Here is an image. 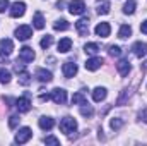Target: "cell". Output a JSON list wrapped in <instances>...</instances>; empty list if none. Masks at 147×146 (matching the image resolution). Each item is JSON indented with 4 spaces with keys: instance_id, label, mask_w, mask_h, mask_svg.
<instances>
[{
    "instance_id": "29",
    "label": "cell",
    "mask_w": 147,
    "mask_h": 146,
    "mask_svg": "<svg viewBox=\"0 0 147 146\" xmlns=\"http://www.w3.org/2000/svg\"><path fill=\"white\" fill-rule=\"evenodd\" d=\"M121 126H123V119H120V117H113L110 120V127L113 131H118Z\"/></svg>"
},
{
    "instance_id": "14",
    "label": "cell",
    "mask_w": 147,
    "mask_h": 146,
    "mask_svg": "<svg viewBox=\"0 0 147 146\" xmlns=\"http://www.w3.org/2000/svg\"><path fill=\"white\" fill-rule=\"evenodd\" d=\"M62 72H63L65 77H74V76L77 74V64H74V62H65L63 67H62Z\"/></svg>"
},
{
    "instance_id": "34",
    "label": "cell",
    "mask_w": 147,
    "mask_h": 146,
    "mask_svg": "<svg viewBox=\"0 0 147 146\" xmlns=\"http://www.w3.org/2000/svg\"><path fill=\"white\" fill-rule=\"evenodd\" d=\"M19 120H21V119H19V115H10V117H9V127H10V129L17 127Z\"/></svg>"
},
{
    "instance_id": "24",
    "label": "cell",
    "mask_w": 147,
    "mask_h": 146,
    "mask_svg": "<svg viewBox=\"0 0 147 146\" xmlns=\"http://www.w3.org/2000/svg\"><path fill=\"white\" fill-rule=\"evenodd\" d=\"M110 12V2L108 0H101L99 3H98V14H108Z\"/></svg>"
},
{
    "instance_id": "8",
    "label": "cell",
    "mask_w": 147,
    "mask_h": 146,
    "mask_svg": "<svg viewBox=\"0 0 147 146\" xmlns=\"http://www.w3.org/2000/svg\"><path fill=\"white\" fill-rule=\"evenodd\" d=\"M75 29L80 36H87L89 35V17H82L75 23Z\"/></svg>"
},
{
    "instance_id": "2",
    "label": "cell",
    "mask_w": 147,
    "mask_h": 146,
    "mask_svg": "<svg viewBox=\"0 0 147 146\" xmlns=\"http://www.w3.org/2000/svg\"><path fill=\"white\" fill-rule=\"evenodd\" d=\"M69 12L72 16H80L86 12V2L84 0H72L69 3Z\"/></svg>"
},
{
    "instance_id": "21",
    "label": "cell",
    "mask_w": 147,
    "mask_h": 146,
    "mask_svg": "<svg viewBox=\"0 0 147 146\" xmlns=\"http://www.w3.org/2000/svg\"><path fill=\"white\" fill-rule=\"evenodd\" d=\"M84 103H87V98L84 96L82 91H77L72 96V105H84Z\"/></svg>"
},
{
    "instance_id": "37",
    "label": "cell",
    "mask_w": 147,
    "mask_h": 146,
    "mask_svg": "<svg viewBox=\"0 0 147 146\" xmlns=\"http://www.w3.org/2000/svg\"><path fill=\"white\" fill-rule=\"evenodd\" d=\"M7 7H9V0H0V14L5 12Z\"/></svg>"
},
{
    "instance_id": "31",
    "label": "cell",
    "mask_w": 147,
    "mask_h": 146,
    "mask_svg": "<svg viewBox=\"0 0 147 146\" xmlns=\"http://www.w3.org/2000/svg\"><path fill=\"white\" fill-rule=\"evenodd\" d=\"M39 45H41V48H50L51 45H53V36H50V35H46V36L43 38L41 41H39Z\"/></svg>"
},
{
    "instance_id": "3",
    "label": "cell",
    "mask_w": 147,
    "mask_h": 146,
    "mask_svg": "<svg viewBox=\"0 0 147 146\" xmlns=\"http://www.w3.org/2000/svg\"><path fill=\"white\" fill-rule=\"evenodd\" d=\"M31 138H33V131H31L29 127H22V129H19V132L16 134V143H17V145H24V143H28Z\"/></svg>"
},
{
    "instance_id": "30",
    "label": "cell",
    "mask_w": 147,
    "mask_h": 146,
    "mask_svg": "<svg viewBox=\"0 0 147 146\" xmlns=\"http://www.w3.org/2000/svg\"><path fill=\"white\" fill-rule=\"evenodd\" d=\"M0 83H3V84L10 83V72L3 67H0Z\"/></svg>"
},
{
    "instance_id": "7",
    "label": "cell",
    "mask_w": 147,
    "mask_h": 146,
    "mask_svg": "<svg viewBox=\"0 0 147 146\" xmlns=\"http://www.w3.org/2000/svg\"><path fill=\"white\" fill-rule=\"evenodd\" d=\"M34 50L31 48V46H22L21 50H19V60L21 62H33L34 60Z\"/></svg>"
},
{
    "instance_id": "18",
    "label": "cell",
    "mask_w": 147,
    "mask_h": 146,
    "mask_svg": "<svg viewBox=\"0 0 147 146\" xmlns=\"http://www.w3.org/2000/svg\"><path fill=\"white\" fill-rule=\"evenodd\" d=\"M70 48H72V40L70 38H62L58 41V52L60 53H67Z\"/></svg>"
},
{
    "instance_id": "32",
    "label": "cell",
    "mask_w": 147,
    "mask_h": 146,
    "mask_svg": "<svg viewBox=\"0 0 147 146\" xmlns=\"http://www.w3.org/2000/svg\"><path fill=\"white\" fill-rule=\"evenodd\" d=\"M19 83H21L22 86H28V84L31 83V76H29V72H26V71H24V72L19 74Z\"/></svg>"
},
{
    "instance_id": "15",
    "label": "cell",
    "mask_w": 147,
    "mask_h": 146,
    "mask_svg": "<svg viewBox=\"0 0 147 146\" xmlns=\"http://www.w3.org/2000/svg\"><path fill=\"white\" fill-rule=\"evenodd\" d=\"M116 69H118V72H120V76H128V72H130V69H132V65H130V62L127 60V59H121L118 64H116Z\"/></svg>"
},
{
    "instance_id": "13",
    "label": "cell",
    "mask_w": 147,
    "mask_h": 146,
    "mask_svg": "<svg viewBox=\"0 0 147 146\" xmlns=\"http://www.w3.org/2000/svg\"><path fill=\"white\" fill-rule=\"evenodd\" d=\"M96 35L98 36H101V38H108L110 36V33H111V26L108 24V23H99L98 26H96Z\"/></svg>"
},
{
    "instance_id": "11",
    "label": "cell",
    "mask_w": 147,
    "mask_h": 146,
    "mask_svg": "<svg viewBox=\"0 0 147 146\" xmlns=\"http://www.w3.org/2000/svg\"><path fill=\"white\" fill-rule=\"evenodd\" d=\"M103 64H105V60H103L101 57H92V59H87L84 65H86L87 71H98Z\"/></svg>"
},
{
    "instance_id": "5",
    "label": "cell",
    "mask_w": 147,
    "mask_h": 146,
    "mask_svg": "<svg viewBox=\"0 0 147 146\" xmlns=\"http://www.w3.org/2000/svg\"><path fill=\"white\" fill-rule=\"evenodd\" d=\"M31 36H33V29L28 24H22V26H19L16 29V38L21 40V41H26V40H29Z\"/></svg>"
},
{
    "instance_id": "22",
    "label": "cell",
    "mask_w": 147,
    "mask_h": 146,
    "mask_svg": "<svg viewBox=\"0 0 147 146\" xmlns=\"http://www.w3.org/2000/svg\"><path fill=\"white\" fill-rule=\"evenodd\" d=\"M53 28H55V31H65V29L70 28V24H69L67 19H58V21L53 24Z\"/></svg>"
},
{
    "instance_id": "38",
    "label": "cell",
    "mask_w": 147,
    "mask_h": 146,
    "mask_svg": "<svg viewBox=\"0 0 147 146\" xmlns=\"http://www.w3.org/2000/svg\"><path fill=\"white\" fill-rule=\"evenodd\" d=\"M139 119H140V120H144V122H147V108H144L140 113H139Z\"/></svg>"
},
{
    "instance_id": "20",
    "label": "cell",
    "mask_w": 147,
    "mask_h": 146,
    "mask_svg": "<svg viewBox=\"0 0 147 146\" xmlns=\"http://www.w3.org/2000/svg\"><path fill=\"white\" fill-rule=\"evenodd\" d=\"M33 26H34L36 29H43V28H45V17H43L41 12H36V14H34V17H33Z\"/></svg>"
},
{
    "instance_id": "27",
    "label": "cell",
    "mask_w": 147,
    "mask_h": 146,
    "mask_svg": "<svg viewBox=\"0 0 147 146\" xmlns=\"http://www.w3.org/2000/svg\"><path fill=\"white\" fill-rule=\"evenodd\" d=\"M135 7H137L135 0H128V2L123 5V12H125V14H134V12H135Z\"/></svg>"
},
{
    "instance_id": "17",
    "label": "cell",
    "mask_w": 147,
    "mask_h": 146,
    "mask_svg": "<svg viewBox=\"0 0 147 146\" xmlns=\"http://www.w3.org/2000/svg\"><path fill=\"white\" fill-rule=\"evenodd\" d=\"M106 95H108V91H106V88H101V86H98L94 91H92V100L94 102H103L105 98H106Z\"/></svg>"
},
{
    "instance_id": "35",
    "label": "cell",
    "mask_w": 147,
    "mask_h": 146,
    "mask_svg": "<svg viewBox=\"0 0 147 146\" xmlns=\"http://www.w3.org/2000/svg\"><path fill=\"white\" fill-rule=\"evenodd\" d=\"M14 71H16L17 74L24 72V71H26V65H24V64H19V60H17V62L14 64Z\"/></svg>"
},
{
    "instance_id": "6",
    "label": "cell",
    "mask_w": 147,
    "mask_h": 146,
    "mask_svg": "<svg viewBox=\"0 0 147 146\" xmlns=\"http://www.w3.org/2000/svg\"><path fill=\"white\" fill-rule=\"evenodd\" d=\"M50 96H51V100H53L57 105H63V103L67 102V91L62 89V88H55Z\"/></svg>"
},
{
    "instance_id": "33",
    "label": "cell",
    "mask_w": 147,
    "mask_h": 146,
    "mask_svg": "<svg viewBox=\"0 0 147 146\" xmlns=\"http://www.w3.org/2000/svg\"><path fill=\"white\" fill-rule=\"evenodd\" d=\"M110 55L111 57H120L121 55V48L118 45H111L110 46Z\"/></svg>"
},
{
    "instance_id": "4",
    "label": "cell",
    "mask_w": 147,
    "mask_h": 146,
    "mask_svg": "<svg viewBox=\"0 0 147 146\" xmlns=\"http://www.w3.org/2000/svg\"><path fill=\"white\" fill-rule=\"evenodd\" d=\"M12 50H14L12 40L2 38V40H0V57H2V59H3V57H9V55L12 53Z\"/></svg>"
},
{
    "instance_id": "16",
    "label": "cell",
    "mask_w": 147,
    "mask_h": 146,
    "mask_svg": "<svg viewBox=\"0 0 147 146\" xmlns=\"http://www.w3.org/2000/svg\"><path fill=\"white\" fill-rule=\"evenodd\" d=\"M34 76H36V79L39 83H50L53 79V74L50 72V71H46V69H38Z\"/></svg>"
},
{
    "instance_id": "10",
    "label": "cell",
    "mask_w": 147,
    "mask_h": 146,
    "mask_svg": "<svg viewBox=\"0 0 147 146\" xmlns=\"http://www.w3.org/2000/svg\"><path fill=\"white\" fill-rule=\"evenodd\" d=\"M16 108L19 110V113H26L31 110V100L28 96H22V98H17L16 100Z\"/></svg>"
},
{
    "instance_id": "9",
    "label": "cell",
    "mask_w": 147,
    "mask_h": 146,
    "mask_svg": "<svg viewBox=\"0 0 147 146\" xmlns=\"http://www.w3.org/2000/svg\"><path fill=\"white\" fill-rule=\"evenodd\" d=\"M26 12V3L24 2H14L10 7V17H22Z\"/></svg>"
},
{
    "instance_id": "23",
    "label": "cell",
    "mask_w": 147,
    "mask_h": 146,
    "mask_svg": "<svg viewBox=\"0 0 147 146\" xmlns=\"http://www.w3.org/2000/svg\"><path fill=\"white\" fill-rule=\"evenodd\" d=\"M84 52H86L87 55H96V53L99 52V45H98V43H87V45L84 46Z\"/></svg>"
},
{
    "instance_id": "12",
    "label": "cell",
    "mask_w": 147,
    "mask_h": 146,
    "mask_svg": "<svg viewBox=\"0 0 147 146\" xmlns=\"http://www.w3.org/2000/svg\"><path fill=\"white\" fill-rule=\"evenodd\" d=\"M132 53H134L135 57H139V59L146 57L147 55V43H142V41L134 43V46H132Z\"/></svg>"
},
{
    "instance_id": "25",
    "label": "cell",
    "mask_w": 147,
    "mask_h": 146,
    "mask_svg": "<svg viewBox=\"0 0 147 146\" xmlns=\"http://www.w3.org/2000/svg\"><path fill=\"white\" fill-rule=\"evenodd\" d=\"M130 35H132V28H130L128 24H123V26L120 28V31H118V38H121V40L128 38Z\"/></svg>"
},
{
    "instance_id": "19",
    "label": "cell",
    "mask_w": 147,
    "mask_h": 146,
    "mask_svg": "<svg viewBox=\"0 0 147 146\" xmlns=\"http://www.w3.org/2000/svg\"><path fill=\"white\" fill-rule=\"evenodd\" d=\"M53 126H55V120L51 117H41L39 119V127L43 131H50V129H53Z\"/></svg>"
},
{
    "instance_id": "39",
    "label": "cell",
    "mask_w": 147,
    "mask_h": 146,
    "mask_svg": "<svg viewBox=\"0 0 147 146\" xmlns=\"http://www.w3.org/2000/svg\"><path fill=\"white\" fill-rule=\"evenodd\" d=\"M140 31H142L144 35H147V19L142 23V24H140Z\"/></svg>"
},
{
    "instance_id": "1",
    "label": "cell",
    "mask_w": 147,
    "mask_h": 146,
    "mask_svg": "<svg viewBox=\"0 0 147 146\" xmlns=\"http://www.w3.org/2000/svg\"><path fill=\"white\" fill-rule=\"evenodd\" d=\"M60 129H62L63 134L70 136L72 132L77 131V122H75V119H72V117H63V119L60 120Z\"/></svg>"
},
{
    "instance_id": "28",
    "label": "cell",
    "mask_w": 147,
    "mask_h": 146,
    "mask_svg": "<svg viewBox=\"0 0 147 146\" xmlns=\"http://www.w3.org/2000/svg\"><path fill=\"white\" fill-rule=\"evenodd\" d=\"M128 96H130V89H123L121 93H120V96H118V100H116V105H125V102L128 100Z\"/></svg>"
},
{
    "instance_id": "26",
    "label": "cell",
    "mask_w": 147,
    "mask_h": 146,
    "mask_svg": "<svg viewBox=\"0 0 147 146\" xmlns=\"http://www.w3.org/2000/svg\"><path fill=\"white\" fill-rule=\"evenodd\" d=\"M80 113H82L84 117H92V115H94V108H92L89 103H84V105H80Z\"/></svg>"
},
{
    "instance_id": "36",
    "label": "cell",
    "mask_w": 147,
    "mask_h": 146,
    "mask_svg": "<svg viewBox=\"0 0 147 146\" xmlns=\"http://www.w3.org/2000/svg\"><path fill=\"white\" fill-rule=\"evenodd\" d=\"M45 143H46V145H60V141H58L57 138H53V136L45 138Z\"/></svg>"
},
{
    "instance_id": "40",
    "label": "cell",
    "mask_w": 147,
    "mask_h": 146,
    "mask_svg": "<svg viewBox=\"0 0 147 146\" xmlns=\"http://www.w3.org/2000/svg\"><path fill=\"white\" fill-rule=\"evenodd\" d=\"M50 98H51L50 95H41V96H39V100H41V102H48Z\"/></svg>"
}]
</instances>
